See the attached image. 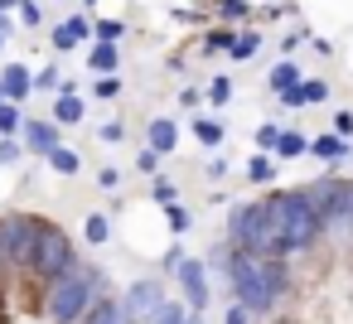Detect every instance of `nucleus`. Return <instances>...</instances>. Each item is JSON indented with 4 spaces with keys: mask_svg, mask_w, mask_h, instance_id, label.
<instances>
[{
    "mask_svg": "<svg viewBox=\"0 0 353 324\" xmlns=\"http://www.w3.org/2000/svg\"><path fill=\"white\" fill-rule=\"evenodd\" d=\"M228 285H232V300H242L252 314H276V305L290 295L285 256H261V252L232 247V256H228Z\"/></svg>",
    "mask_w": 353,
    "mask_h": 324,
    "instance_id": "nucleus-1",
    "label": "nucleus"
},
{
    "mask_svg": "<svg viewBox=\"0 0 353 324\" xmlns=\"http://www.w3.org/2000/svg\"><path fill=\"white\" fill-rule=\"evenodd\" d=\"M228 242L232 247H247V252H261V256H285L290 261V247H285V199H281V189L266 194V199H252V203H232L228 208Z\"/></svg>",
    "mask_w": 353,
    "mask_h": 324,
    "instance_id": "nucleus-2",
    "label": "nucleus"
},
{
    "mask_svg": "<svg viewBox=\"0 0 353 324\" xmlns=\"http://www.w3.org/2000/svg\"><path fill=\"white\" fill-rule=\"evenodd\" d=\"M97 295H102V271L88 261H73L63 276L44 285V314L49 324H83Z\"/></svg>",
    "mask_w": 353,
    "mask_h": 324,
    "instance_id": "nucleus-3",
    "label": "nucleus"
},
{
    "mask_svg": "<svg viewBox=\"0 0 353 324\" xmlns=\"http://www.w3.org/2000/svg\"><path fill=\"white\" fill-rule=\"evenodd\" d=\"M310 189V199L319 203V213H324V237H334V242H353V179H314V184H305Z\"/></svg>",
    "mask_w": 353,
    "mask_h": 324,
    "instance_id": "nucleus-4",
    "label": "nucleus"
},
{
    "mask_svg": "<svg viewBox=\"0 0 353 324\" xmlns=\"http://www.w3.org/2000/svg\"><path fill=\"white\" fill-rule=\"evenodd\" d=\"M281 199H285V247H290V256L319 247V237H324V213H319V203L310 199V189H281Z\"/></svg>",
    "mask_w": 353,
    "mask_h": 324,
    "instance_id": "nucleus-5",
    "label": "nucleus"
},
{
    "mask_svg": "<svg viewBox=\"0 0 353 324\" xmlns=\"http://www.w3.org/2000/svg\"><path fill=\"white\" fill-rule=\"evenodd\" d=\"M39 232H44V218H34V213H6V218H0V237H6V261H10V271H20V276L34 271Z\"/></svg>",
    "mask_w": 353,
    "mask_h": 324,
    "instance_id": "nucleus-6",
    "label": "nucleus"
},
{
    "mask_svg": "<svg viewBox=\"0 0 353 324\" xmlns=\"http://www.w3.org/2000/svg\"><path fill=\"white\" fill-rule=\"evenodd\" d=\"M78 261V252H73V237L59 227V223H44V232H39V256H34V281L39 285H49L54 276H63L68 266Z\"/></svg>",
    "mask_w": 353,
    "mask_h": 324,
    "instance_id": "nucleus-7",
    "label": "nucleus"
},
{
    "mask_svg": "<svg viewBox=\"0 0 353 324\" xmlns=\"http://www.w3.org/2000/svg\"><path fill=\"white\" fill-rule=\"evenodd\" d=\"M126 310H131V319L136 324H155V314L165 310V300H170V290H165V281L160 276H141V281H131L126 285Z\"/></svg>",
    "mask_w": 353,
    "mask_h": 324,
    "instance_id": "nucleus-8",
    "label": "nucleus"
},
{
    "mask_svg": "<svg viewBox=\"0 0 353 324\" xmlns=\"http://www.w3.org/2000/svg\"><path fill=\"white\" fill-rule=\"evenodd\" d=\"M208 261H199V256H184L179 266H174V285H179V295L189 300V310H208V300H213V285H208Z\"/></svg>",
    "mask_w": 353,
    "mask_h": 324,
    "instance_id": "nucleus-9",
    "label": "nucleus"
},
{
    "mask_svg": "<svg viewBox=\"0 0 353 324\" xmlns=\"http://www.w3.org/2000/svg\"><path fill=\"white\" fill-rule=\"evenodd\" d=\"M59 131H63V126H59L54 117H49V121H39V117H25V131H20V141H25V150H30V155H49L54 145H63V141H59Z\"/></svg>",
    "mask_w": 353,
    "mask_h": 324,
    "instance_id": "nucleus-10",
    "label": "nucleus"
},
{
    "mask_svg": "<svg viewBox=\"0 0 353 324\" xmlns=\"http://www.w3.org/2000/svg\"><path fill=\"white\" fill-rule=\"evenodd\" d=\"M310 155L324 165H343V160H353V141L339 131H324V136H310Z\"/></svg>",
    "mask_w": 353,
    "mask_h": 324,
    "instance_id": "nucleus-11",
    "label": "nucleus"
},
{
    "mask_svg": "<svg viewBox=\"0 0 353 324\" xmlns=\"http://www.w3.org/2000/svg\"><path fill=\"white\" fill-rule=\"evenodd\" d=\"M83 324H136V319H131V310H126L121 295H107V290H102V295L92 300V310H88Z\"/></svg>",
    "mask_w": 353,
    "mask_h": 324,
    "instance_id": "nucleus-12",
    "label": "nucleus"
},
{
    "mask_svg": "<svg viewBox=\"0 0 353 324\" xmlns=\"http://www.w3.org/2000/svg\"><path fill=\"white\" fill-rule=\"evenodd\" d=\"M145 145H155L160 155H174V145H179V121L150 117V121H145Z\"/></svg>",
    "mask_w": 353,
    "mask_h": 324,
    "instance_id": "nucleus-13",
    "label": "nucleus"
},
{
    "mask_svg": "<svg viewBox=\"0 0 353 324\" xmlns=\"http://www.w3.org/2000/svg\"><path fill=\"white\" fill-rule=\"evenodd\" d=\"M0 83H6V97H10V102H25V97L34 92V68L6 63V68H0Z\"/></svg>",
    "mask_w": 353,
    "mask_h": 324,
    "instance_id": "nucleus-14",
    "label": "nucleus"
},
{
    "mask_svg": "<svg viewBox=\"0 0 353 324\" xmlns=\"http://www.w3.org/2000/svg\"><path fill=\"white\" fill-rule=\"evenodd\" d=\"M88 68H92V73H121V49H117L112 39H92Z\"/></svg>",
    "mask_w": 353,
    "mask_h": 324,
    "instance_id": "nucleus-15",
    "label": "nucleus"
},
{
    "mask_svg": "<svg viewBox=\"0 0 353 324\" xmlns=\"http://www.w3.org/2000/svg\"><path fill=\"white\" fill-rule=\"evenodd\" d=\"M54 121H59V126H83V121H88V102H83L78 92H59V97H54Z\"/></svg>",
    "mask_w": 353,
    "mask_h": 324,
    "instance_id": "nucleus-16",
    "label": "nucleus"
},
{
    "mask_svg": "<svg viewBox=\"0 0 353 324\" xmlns=\"http://www.w3.org/2000/svg\"><path fill=\"white\" fill-rule=\"evenodd\" d=\"M189 131H194V141L208 145V150H218V145L228 141V121H218V117H194Z\"/></svg>",
    "mask_w": 353,
    "mask_h": 324,
    "instance_id": "nucleus-17",
    "label": "nucleus"
},
{
    "mask_svg": "<svg viewBox=\"0 0 353 324\" xmlns=\"http://www.w3.org/2000/svg\"><path fill=\"white\" fill-rule=\"evenodd\" d=\"M300 78H305V73H300L290 59H281V63H271V73H266V92H276V97H281V92H285V88H295Z\"/></svg>",
    "mask_w": 353,
    "mask_h": 324,
    "instance_id": "nucleus-18",
    "label": "nucleus"
},
{
    "mask_svg": "<svg viewBox=\"0 0 353 324\" xmlns=\"http://www.w3.org/2000/svg\"><path fill=\"white\" fill-rule=\"evenodd\" d=\"M44 160H49V170H54V174H63V179H73V174L83 170V155H78L73 145H54Z\"/></svg>",
    "mask_w": 353,
    "mask_h": 324,
    "instance_id": "nucleus-19",
    "label": "nucleus"
},
{
    "mask_svg": "<svg viewBox=\"0 0 353 324\" xmlns=\"http://www.w3.org/2000/svg\"><path fill=\"white\" fill-rule=\"evenodd\" d=\"M213 20H218V25H247V20H252V0H218V6H213Z\"/></svg>",
    "mask_w": 353,
    "mask_h": 324,
    "instance_id": "nucleus-20",
    "label": "nucleus"
},
{
    "mask_svg": "<svg viewBox=\"0 0 353 324\" xmlns=\"http://www.w3.org/2000/svg\"><path fill=\"white\" fill-rule=\"evenodd\" d=\"M276 160H281V155L256 150V155L247 160V179H252V184H271V179H276Z\"/></svg>",
    "mask_w": 353,
    "mask_h": 324,
    "instance_id": "nucleus-21",
    "label": "nucleus"
},
{
    "mask_svg": "<svg viewBox=\"0 0 353 324\" xmlns=\"http://www.w3.org/2000/svg\"><path fill=\"white\" fill-rule=\"evenodd\" d=\"M261 44H266V39H261V30H242V34H237V44L228 49V59H232V63H247V59H256V49H261Z\"/></svg>",
    "mask_w": 353,
    "mask_h": 324,
    "instance_id": "nucleus-22",
    "label": "nucleus"
},
{
    "mask_svg": "<svg viewBox=\"0 0 353 324\" xmlns=\"http://www.w3.org/2000/svg\"><path fill=\"white\" fill-rule=\"evenodd\" d=\"M83 237H88L92 247H107V242H112V218H107V213H88V218H83Z\"/></svg>",
    "mask_w": 353,
    "mask_h": 324,
    "instance_id": "nucleus-23",
    "label": "nucleus"
},
{
    "mask_svg": "<svg viewBox=\"0 0 353 324\" xmlns=\"http://www.w3.org/2000/svg\"><path fill=\"white\" fill-rule=\"evenodd\" d=\"M237 25H218V30H208V39H203V54H228L232 44H237Z\"/></svg>",
    "mask_w": 353,
    "mask_h": 324,
    "instance_id": "nucleus-24",
    "label": "nucleus"
},
{
    "mask_svg": "<svg viewBox=\"0 0 353 324\" xmlns=\"http://www.w3.org/2000/svg\"><path fill=\"white\" fill-rule=\"evenodd\" d=\"M20 107H25V102H10V97L0 102V136H20V131H25V112H20Z\"/></svg>",
    "mask_w": 353,
    "mask_h": 324,
    "instance_id": "nucleus-25",
    "label": "nucleus"
},
{
    "mask_svg": "<svg viewBox=\"0 0 353 324\" xmlns=\"http://www.w3.org/2000/svg\"><path fill=\"white\" fill-rule=\"evenodd\" d=\"M83 39H78V30H73V20H63V25H54V34H49V49L54 54H68V49H78Z\"/></svg>",
    "mask_w": 353,
    "mask_h": 324,
    "instance_id": "nucleus-26",
    "label": "nucleus"
},
{
    "mask_svg": "<svg viewBox=\"0 0 353 324\" xmlns=\"http://www.w3.org/2000/svg\"><path fill=\"white\" fill-rule=\"evenodd\" d=\"M92 97L117 102V97H121V78H117V73H92Z\"/></svg>",
    "mask_w": 353,
    "mask_h": 324,
    "instance_id": "nucleus-27",
    "label": "nucleus"
},
{
    "mask_svg": "<svg viewBox=\"0 0 353 324\" xmlns=\"http://www.w3.org/2000/svg\"><path fill=\"white\" fill-rule=\"evenodd\" d=\"M281 136H285V126H281V121H261V126H256V150H271V155H276Z\"/></svg>",
    "mask_w": 353,
    "mask_h": 324,
    "instance_id": "nucleus-28",
    "label": "nucleus"
},
{
    "mask_svg": "<svg viewBox=\"0 0 353 324\" xmlns=\"http://www.w3.org/2000/svg\"><path fill=\"white\" fill-rule=\"evenodd\" d=\"M310 150V136H300V131H285L281 136V145H276V155L281 160H295V155H305Z\"/></svg>",
    "mask_w": 353,
    "mask_h": 324,
    "instance_id": "nucleus-29",
    "label": "nucleus"
},
{
    "mask_svg": "<svg viewBox=\"0 0 353 324\" xmlns=\"http://www.w3.org/2000/svg\"><path fill=\"white\" fill-rule=\"evenodd\" d=\"M150 203H160V208H170V203H179V189H174V179H150Z\"/></svg>",
    "mask_w": 353,
    "mask_h": 324,
    "instance_id": "nucleus-30",
    "label": "nucleus"
},
{
    "mask_svg": "<svg viewBox=\"0 0 353 324\" xmlns=\"http://www.w3.org/2000/svg\"><path fill=\"white\" fill-rule=\"evenodd\" d=\"M165 218H170V232H174V237H184V232L194 227V213H189L184 203H170V208H165Z\"/></svg>",
    "mask_w": 353,
    "mask_h": 324,
    "instance_id": "nucleus-31",
    "label": "nucleus"
},
{
    "mask_svg": "<svg viewBox=\"0 0 353 324\" xmlns=\"http://www.w3.org/2000/svg\"><path fill=\"white\" fill-rule=\"evenodd\" d=\"M208 102H213V107H228V102H232V83H228V73L208 78Z\"/></svg>",
    "mask_w": 353,
    "mask_h": 324,
    "instance_id": "nucleus-32",
    "label": "nucleus"
},
{
    "mask_svg": "<svg viewBox=\"0 0 353 324\" xmlns=\"http://www.w3.org/2000/svg\"><path fill=\"white\" fill-rule=\"evenodd\" d=\"M20 155H25V141L20 136H0V170H10Z\"/></svg>",
    "mask_w": 353,
    "mask_h": 324,
    "instance_id": "nucleus-33",
    "label": "nucleus"
},
{
    "mask_svg": "<svg viewBox=\"0 0 353 324\" xmlns=\"http://www.w3.org/2000/svg\"><path fill=\"white\" fill-rule=\"evenodd\" d=\"M20 25L25 30H39L44 25V0H20Z\"/></svg>",
    "mask_w": 353,
    "mask_h": 324,
    "instance_id": "nucleus-34",
    "label": "nucleus"
},
{
    "mask_svg": "<svg viewBox=\"0 0 353 324\" xmlns=\"http://www.w3.org/2000/svg\"><path fill=\"white\" fill-rule=\"evenodd\" d=\"M281 107H285V112H305V107H310V97H305V78H300L295 88L281 92Z\"/></svg>",
    "mask_w": 353,
    "mask_h": 324,
    "instance_id": "nucleus-35",
    "label": "nucleus"
},
{
    "mask_svg": "<svg viewBox=\"0 0 353 324\" xmlns=\"http://www.w3.org/2000/svg\"><path fill=\"white\" fill-rule=\"evenodd\" d=\"M160 160H165V155H160V150H155V145H141V155H136V170H141V174H150V179H155V174H160Z\"/></svg>",
    "mask_w": 353,
    "mask_h": 324,
    "instance_id": "nucleus-36",
    "label": "nucleus"
},
{
    "mask_svg": "<svg viewBox=\"0 0 353 324\" xmlns=\"http://www.w3.org/2000/svg\"><path fill=\"white\" fill-rule=\"evenodd\" d=\"M184 314H189V300H165V310L155 314V324H184Z\"/></svg>",
    "mask_w": 353,
    "mask_h": 324,
    "instance_id": "nucleus-37",
    "label": "nucleus"
},
{
    "mask_svg": "<svg viewBox=\"0 0 353 324\" xmlns=\"http://www.w3.org/2000/svg\"><path fill=\"white\" fill-rule=\"evenodd\" d=\"M59 88H63L59 68H39V73H34V92H59Z\"/></svg>",
    "mask_w": 353,
    "mask_h": 324,
    "instance_id": "nucleus-38",
    "label": "nucleus"
},
{
    "mask_svg": "<svg viewBox=\"0 0 353 324\" xmlns=\"http://www.w3.org/2000/svg\"><path fill=\"white\" fill-rule=\"evenodd\" d=\"M329 92H334V88H329L324 78H305V97H310V107H319V102H329Z\"/></svg>",
    "mask_w": 353,
    "mask_h": 324,
    "instance_id": "nucleus-39",
    "label": "nucleus"
},
{
    "mask_svg": "<svg viewBox=\"0 0 353 324\" xmlns=\"http://www.w3.org/2000/svg\"><path fill=\"white\" fill-rule=\"evenodd\" d=\"M97 141H102V145H121V141H126V126H121V121H102V126H97Z\"/></svg>",
    "mask_w": 353,
    "mask_h": 324,
    "instance_id": "nucleus-40",
    "label": "nucleus"
},
{
    "mask_svg": "<svg viewBox=\"0 0 353 324\" xmlns=\"http://www.w3.org/2000/svg\"><path fill=\"white\" fill-rule=\"evenodd\" d=\"M329 131H339V136H348V141H353V112H348V107H339V112L329 117Z\"/></svg>",
    "mask_w": 353,
    "mask_h": 324,
    "instance_id": "nucleus-41",
    "label": "nucleus"
},
{
    "mask_svg": "<svg viewBox=\"0 0 353 324\" xmlns=\"http://www.w3.org/2000/svg\"><path fill=\"white\" fill-rule=\"evenodd\" d=\"M92 30H97V39H112V44H117V39L126 34V25H121V20H97Z\"/></svg>",
    "mask_w": 353,
    "mask_h": 324,
    "instance_id": "nucleus-42",
    "label": "nucleus"
},
{
    "mask_svg": "<svg viewBox=\"0 0 353 324\" xmlns=\"http://www.w3.org/2000/svg\"><path fill=\"white\" fill-rule=\"evenodd\" d=\"M203 102H208V88H179V107L194 112V107H203Z\"/></svg>",
    "mask_w": 353,
    "mask_h": 324,
    "instance_id": "nucleus-43",
    "label": "nucleus"
},
{
    "mask_svg": "<svg viewBox=\"0 0 353 324\" xmlns=\"http://www.w3.org/2000/svg\"><path fill=\"white\" fill-rule=\"evenodd\" d=\"M223 324H252V310H247L242 300H232V305L223 310Z\"/></svg>",
    "mask_w": 353,
    "mask_h": 324,
    "instance_id": "nucleus-44",
    "label": "nucleus"
},
{
    "mask_svg": "<svg viewBox=\"0 0 353 324\" xmlns=\"http://www.w3.org/2000/svg\"><path fill=\"white\" fill-rule=\"evenodd\" d=\"M97 184H102V189H117V184H121V174H117L112 165H102V170H97Z\"/></svg>",
    "mask_w": 353,
    "mask_h": 324,
    "instance_id": "nucleus-45",
    "label": "nucleus"
},
{
    "mask_svg": "<svg viewBox=\"0 0 353 324\" xmlns=\"http://www.w3.org/2000/svg\"><path fill=\"white\" fill-rule=\"evenodd\" d=\"M10 10H20V0H0V30H10Z\"/></svg>",
    "mask_w": 353,
    "mask_h": 324,
    "instance_id": "nucleus-46",
    "label": "nucleus"
},
{
    "mask_svg": "<svg viewBox=\"0 0 353 324\" xmlns=\"http://www.w3.org/2000/svg\"><path fill=\"white\" fill-rule=\"evenodd\" d=\"M179 261H184V247H179V242H174V247H170V252H165V271H174V266H179Z\"/></svg>",
    "mask_w": 353,
    "mask_h": 324,
    "instance_id": "nucleus-47",
    "label": "nucleus"
},
{
    "mask_svg": "<svg viewBox=\"0 0 353 324\" xmlns=\"http://www.w3.org/2000/svg\"><path fill=\"white\" fill-rule=\"evenodd\" d=\"M228 174V160H208V179H223Z\"/></svg>",
    "mask_w": 353,
    "mask_h": 324,
    "instance_id": "nucleus-48",
    "label": "nucleus"
},
{
    "mask_svg": "<svg viewBox=\"0 0 353 324\" xmlns=\"http://www.w3.org/2000/svg\"><path fill=\"white\" fill-rule=\"evenodd\" d=\"M10 271V261H6V237H0V276H6Z\"/></svg>",
    "mask_w": 353,
    "mask_h": 324,
    "instance_id": "nucleus-49",
    "label": "nucleus"
},
{
    "mask_svg": "<svg viewBox=\"0 0 353 324\" xmlns=\"http://www.w3.org/2000/svg\"><path fill=\"white\" fill-rule=\"evenodd\" d=\"M184 324H203V310H189V314H184Z\"/></svg>",
    "mask_w": 353,
    "mask_h": 324,
    "instance_id": "nucleus-50",
    "label": "nucleus"
},
{
    "mask_svg": "<svg viewBox=\"0 0 353 324\" xmlns=\"http://www.w3.org/2000/svg\"><path fill=\"white\" fill-rule=\"evenodd\" d=\"M6 39H10V30H0V54H6Z\"/></svg>",
    "mask_w": 353,
    "mask_h": 324,
    "instance_id": "nucleus-51",
    "label": "nucleus"
},
{
    "mask_svg": "<svg viewBox=\"0 0 353 324\" xmlns=\"http://www.w3.org/2000/svg\"><path fill=\"white\" fill-rule=\"evenodd\" d=\"M0 102H6V83H0Z\"/></svg>",
    "mask_w": 353,
    "mask_h": 324,
    "instance_id": "nucleus-52",
    "label": "nucleus"
},
{
    "mask_svg": "<svg viewBox=\"0 0 353 324\" xmlns=\"http://www.w3.org/2000/svg\"><path fill=\"white\" fill-rule=\"evenodd\" d=\"M83 6H97V0H83Z\"/></svg>",
    "mask_w": 353,
    "mask_h": 324,
    "instance_id": "nucleus-53",
    "label": "nucleus"
},
{
    "mask_svg": "<svg viewBox=\"0 0 353 324\" xmlns=\"http://www.w3.org/2000/svg\"><path fill=\"white\" fill-rule=\"evenodd\" d=\"M281 324H290V319H281Z\"/></svg>",
    "mask_w": 353,
    "mask_h": 324,
    "instance_id": "nucleus-54",
    "label": "nucleus"
}]
</instances>
